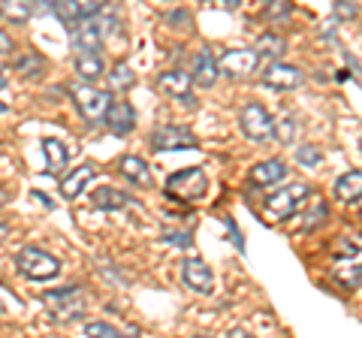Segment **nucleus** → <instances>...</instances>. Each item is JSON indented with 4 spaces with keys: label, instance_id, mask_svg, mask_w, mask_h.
I'll return each mask as SVG.
<instances>
[{
    "label": "nucleus",
    "instance_id": "obj_21",
    "mask_svg": "<svg viewBox=\"0 0 362 338\" xmlns=\"http://www.w3.org/2000/svg\"><path fill=\"white\" fill-rule=\"evenodd\" d=\"M90 202H94L97 209L115 211V209L130 206L133 197H130V194H124V190H115V187H100V190H94V194H90Z\"/></svg>",
    "mask_w": 362,
    "mask_h": 338
},
{
    "label": "nucleus",
    "instance_id": "obj_6",
    "mask_svg": "<svg viewBox=\"0 0 362 338\" xmlns=\"http://www.w3.org/2000/svg\"><path fill=\"white\" fill-rule=\"evenodd\" d=\"M239 124H242L245 136L254 139V142H263V139H269L272 133H275V121L269 118L266 106H259V103H245L242 115H239Z\"/></svg>",
    "mask_w": 362,
    "mask_h": 338
},
{
    "label": "nucleus",
    "instance_id": "obj_24",
    "mask_svg": "<svg viewBox=\"0 0 362 338\" xmlns=\"http://www.w3.org/2000/svg\"><path fill=\"white\" fill-rule=\"evenodd\" d=\"M314 206L311 209H302V221H305V230H314V227H320V223L329 218V209H326V202L323 199H317V197H308Z\"/></svg>",
    "mask_w": 362,
    "mask_h": 338
},
{
    "label": "nucleus",
    "instance_id": "obj_15",
    "mask_svg": "<svg viewBox=\"0 0 362 338\" xmlns=\"http://www.w3.org/2000/svg\"><path fill=\"white\" fill-rule=\"evenodd\" d=\"M94 175H97V173H94V166H90V163L73 169L70 175H64V178H61V197H64V199H76Z\"/></svg>",
    "mask_w": 362,
    "mask_h": 338
},
{
    "label": "nucleus",
    "instance_id": "obj_19",
    "mask_svg": "<svg viewBox=\"0 0 362 338\" xmlns=\"http://www.w3.org/2000/svg\"><path fill=\"white\" fill-rule=\"evenodd\" d=\"M121 173L130 178V182L136 185V187H151V169H148V163L142 161V157H133V154H127V157H121Z\"/></svg>",
    "mask_w": 362,
    "mask_h": 338
},
{
    "label": "nucleus",
    "instance_id": "obj_2",
    "mask_svg": "<svg viewBox=\"0 0 362 338\" xmlns=\"http://www.w3.org/2000/svg\"><path fill=\"white\" fill-rule=\"evenodd\" d=\"M16 266H18V272L30 281H49L61 272V260L45 254L42 247H21Z\"/></svg>",
    "mask_w": 362,
    "mask_h": 338
},
{
    "label": "nucleus",
    "instance_id": "obj_22",
    "mask_svg": "<svg viewBox=\"0 0 362 338\" xmlns=\"http://www.w3.org/2000/svg\"><path fill=\"white\" fill-rule=\"evenodd\" d=\"M335 197L344 199V202H356L362 197V173L350 169V173H344L341 178H338L335 182Z\"/></svg>",
    "mask_w": 362,
    "mask_h": 338
},
{
    "label": "nucleus",
    "instance_id": "obj_13",
    "mask_svg": "<svg viewBox=\"0 0 362 338\" xmlns=\"http://www.w3.org/2000/svg\"><path fill=\"white\" fill-rule=\"evenodd\" d=\"M181 278H185L187 287H194L197 293H209L214 287V278H211V269L206 266V260H185L181 263Z\"/></svg>",
    "mask_w": 362,
    "mask_h": 338
},
{
    "label": "nucleus",
    "instance_id": "obj_36",
    "mask_svg": "<svg viewBox=\"0 0 362 338\" xmlns=\"http://www.w3.org/2000/svg\"><path fill=\"white\" fill-rule=\"evenodd\" d=\"M230 338H257V335H251V332H245V330H233V332H230Z\"/></svg>",
    "mask_w": 362,
    "mask_h": 338
},
{
    "label": "nucleus",
    "instance_id": "obj_20",
    "mask_svg": "<svg viewBox=\"0 0 362 338\" xmlns=\"http://www.w3.org/2000/svg\"><path fill=\"white\" fill-rule=\"evenodd\" d=\"M190 78H197V82H199L202 88H211V85H214V78H218V61L211 58V52H209V49L197 52L194 76H190Z\"/></svg>",
    "mask_w": 362,
    "mask_h": 338
},
{
    "label": "nucleus",
    "instance_id": "obj_18",
    "mask_svg": "<svg viewBox=\"0 0 362 338\" xmlns=\"http://www.w3.org/2000/svg\"><path fill=\"white\" fill-rule=\"evenodd\" d=\"M42 154H45V173H64L66 161H70V151L61 139H42Z\"/></svg>",
    "mask_w": 362,
    "mask_h": 338
},
{
    "label": "nucleus",
    "instance_id": "obj_1",
    "mask_svg": "<svg viewBox=\"0 0 362 338\" xmlns=\"http://www.w3.org/2000/svg\"><path fill=\"white\" fill-rule=\"evenodd\" d=\"M332 275L344 287H356L362 281V242L354 239H335L332 247Z\"/></svg>",
    "mask_w": 362,
    "mask_h": 338
},
{
    "label": "nucleus",
    "instance_id": "obj_4",
    "mask_svg": "<svg viewBox=\"0 0 362 338\" xmlns=\"http://www.w3.org/2000/svg\"><path fill=\"white\" fill-rule=\"evenodd\" d=\"M166 190L175 199H187V202L202 199L206 197V190H209V175H206V169H199V166L181 169V173H175L166 182Z\"/></svg>",
    "mask_w": 362,
    "mask_h": 338
},
{
    "label": "nucleus",
    "instance_id": "obj_3",
    "mask_svg": "<svg viewBox=\"0 0 362 338\" xmlns=\"http://www.w3.org/2000/svg\"><path fill=\"white\" fill-rule=\"evenodd\" d=\"M305 202H308V187L305 185H287V187H281L278 194L266 197V211L275 221H287V218L296 215V211L305 209Z\"/></svg>",
    "mask_w": 362,
    "mask_h": 338
},
{
    "label": "nucleus",
    "instance_id": "obj_31",
    "mask_svg": "<svg viewBox=\"0 0 362 338\" xmlns=\"http://www.w3.org/2000/svg\"><path fill=\"white\" fill-rule=\"evenodd\" d=\"M290 13H293V6L290 4H284V0H281V4H278V0H272V4H266V18L269 21H281V18H290Z\"/></svg>",
    "mask_w": 362,
    "mask_h": 338
},
{
    "label": "nucleus",
    "instance_id": "obj_38",
    "mask_svg": "<svg viewBox=\"0 0 362 338\" xmlns=\"http://www.w3.org/2000/svg\"><path fill=\"white\" fill-rule=\"evenodd\" d=\"M221 6L223 9H235V6H239V0H221Z\"/></svg>",
    "mask_w": 362,
    "mask_h": 338
},
{
    "label": "nucleus",
    "instance_id": "obj_17",
    "mask_svg": "<svg viewBox=\"0 0 362 338\" xmlns=\"http://www.w3.org/2000/svg\"><path fill=\"white\" fill-rule=\"evenodd\" d=\"M190 85H194V78H190L187 73H178V70H169L163 76H157V88H160L163 94H173V97L190 100Z\"/></svg>",
    "mask_w": 362,
    "mask_h": 338
},
{
    "label": "nucleus",
    "instance_id": "obj_7",
    "mask_svg": "<svg viewBox=\"0 0 362 338\" xmlns=\"http://www.w3.org/2000/svg\"><path fill=\"white\" fill-rule=\"evenodd\" d=\"M70 94L76 100L78 112H82L88 121L106 118V112H109V91H100V88H90V85H76Z\"/></svg>",
    "mask_w": 362,
    "mask_h": 338
},
{
    "label": "nucleus",
    "instance_id": "obj_37",
    "mask_svg": "<svg viewBox=\"0 0 362 338\" xmlns=\"http://www.w3.org/2000/svg\"><path fill=\"white\" fill-rule=\"evenodd\" d=\"M6 235H9V223H0V245L6 242Z\"/></svg>",
    "mask_w": 362,
    "mask_h": 338
},
{
    "label": "nucleus",
    "instance_id": "obj_16",
    "mask_svg": "<svg viewBox=\"0 0 362 338\" xmlns=\"http://www.w3.org/2000/svg\"><path fill=\"white\" fill-rule=\"evenodd\" d=\"M287 175V163L284 161H263L251 169V182L257 187H269V185H278L281 178Z\"/></svg>",
    "mask_w": 362,
    "mask_h": 338
},
{
    "label": "nucleus",
    "instance_id": "obj_25",
    "mask_svg": "<svg viewBox=\"0 0 362 338\" xmlns=\"http://www.w3.org/2000/svg\"><path fill=\"white\" fill-rule=\"evenodd\" d=\"M76 73L82 78H100L103 76V61H100V54H78L76 58Z\"/></svg>",
    "mask_w": 362,
    "mask_h": 338
},
{
    "label": "nucleus",
    "instance_id": "obj_27",
    "mask_svg": "<svg viewBox=\"0 0 362 338\" xmlns=\"http://www.w3.org/2000/svg\"><path fill=\"white\" fill-rule=\"evenodd\" d=\"M133 66L130 64H115V66H112V70H109V85L112 88H115V91H127V88L133 85Z\"/></svg>",
    "mask_w": 362,
    "mask_h": 338
},
{
    "label": "nucleus",
    "instance_id": "obj_30",
    "mask_svg": "<svg viewBox=\"0 0 362 338\" xmlns=\"http://www.w3.org/2000/svg\"><path fill=\"white\" fill-rule=\"evenodd\" d=\"M296 161L302 163V166H317L323 161V151L317 148V145H302V148L296 151Z\"/></svg>",
    "mask_w": 362,
    "mask_h": 338
},
{
    "label": "nucleus",
    "instance_id": "obj_5",
    "mask_svg": "<svg viewBox=\"0 0 362 338\" xmlns=\"http://www.w3.org/2000/svg\"><path fill=\"white\" fill-rule=\"evenodd\" d=\"M82 287H66V290H49L42 296L45 308L52 311V317L58 320H73L78 314H85V296Z\"/></svg>",
    "mask_w": 362,
    "mask_h": 338
},
{
    "label": "nucleus",
    "instance_id": "obj_12",
    "mask_svg": "<svg viewBox=\"0 0 362 338\" xmlns=\"http://www.w3.org/2000/svg\"><path fill=\"white\" fill-rule=\"evenodd\" d=\"M106 127L115 133V136H127V133L136 127V112L130 103H124V100H115V103H109V112H106Z\"/></svg>",
    "mask_w": 362,
    "mask_h": 338
},
{
    "label": "nucleus",
    "instance_id": "obj_33",
    "mask_svg": "<svg viewBox=\"0 0 362 338\" xmlns=\"http://www.w3.org/2000/svg\"><path fill=\"white\" fill-rule=\"evenodd\" d=\"M163 239H166V242H175L178 247H190V235H187V233H169V230H166Z\"/></svg>",
    "mask_w": 362,
    "mask_h": 338
},
{
    "label": "nucleus",
    "instance_id": "obj_29",
    "mask_svg": "<svg viewBox=\"0 0 362 338\" xmlns=\"http://www.w3.org/2000/svg\"><path fill=\"white\" fill-rule=\"evenodd\" d=\"M30 13H33L30 4H6V6H0V16H6L9 21H25Z\"/></svg>",
    "mask_w": 362,
    "mask_h": 338
},
{
    "label": "nucleus",
    "instance_id": "obj_35",
    "mask_svg": "<svg viewBox=\"0 0 362 338\" xmlns=\"http://www.w3.org/2000/svg\"><path fill=\"white\" fill-rule=\"evenodd\" d=\"M6 52H13V37L6 30H0V54H6Z\"/></svg>",
    "mask_w": 362,
    "mask_h": 338
},
{
    "label": "nucleus",
    "instance_id": "obj_14",
    "mask_svg": "<svg viewBox=\"0 0 362 338\" xmlns=\"http://www.w3.org/2000/svg\"><path fill=\"white\" fill-rule=\"evenodd\" d=\"M263 82L269 88H278V91H290V88L302 85V70H296V66H290V64H272L263 76Z\"/></svg>",
    "mask_w": 362,
    "mask_h": 338
},
{
    "label": "nucleus",
    "instance_id": "obj_26",
    "mask_svg": "<svg viewBox=\"0 0 362 338\" xmlns=\"http://www.w3.org/2000/svg\"><path fill=\"white\" fill-rule=\"evenodd\" d=\"M16 70L25 76V78H37V76L45 70V61L40 58L37 52H25V54H21V58L16 61Z\"/></svg>",
    "mask_w": 362,
    "mask_h": 338
},
{
    "label": "nucleus",
    "instance_id": "obj_32",
    "mask_svg": "<svg viewBox=\"0 0 362 338\" xmlns=\"http://www.w3.org/2000/svg\"><path fill=\"white\" fill-rule=\"evenodd\" d=\"M293 130H296V124H293L290 118H284V121L278 124V139L281 142H290L293 139Z\"/></svg>",
    "mask_w": 362,
    "mask_h": 338
},
{
    "label": "nucleus",
    "instance_id": "obj_23",
    "mask_svg": "<svg viewBox=\"0 0 362 338\" xmlns=\"http://www.w3.org/2000/svg\"><path fill=\"white\" fill-rule=\"evenodd\" d=\"M287 49V42L278 37V33H263V37L257 40V58H278L281 52Z\"/></svg>",
    "mask_w": 362,
    "mask_h": 338
},
{
    "label": "nucleus",
    "instance_id": "obj_9",
    "mask_svg": "<svg viewBox=\"0 0 362 338\" xmlns=\"http://www.w3.org/2000/svg\"><path fill=\"white\" fill-rule=\"evenodd\" d=\"M154 151H181V148H197V136L187 127H175V124H166V127L154 130L151 136Z\"/></svg>",
    "mask_w": 362,
    "mask_h": 338
},
{
    "label": "nucleus",
    "instance_id": "obj_39",
    "mask_svg": "<svg viewBox=\"0 0 362 338\" xmlns=\"http://www.w3.org/2000/svg\"><path fill=\"white\" fill-rule=\"evenodd\" d=\"M9 85V78H6V70H4V66H0V88H6Z\"/></svg>",
    "mask_w": 362,
    "mask_h": 338
},
{
    "label": "nucleus",
    "instance_id": "obj_40",
    "mask_svg": "<svg viewBox=\"0 0 362 338\" xmlns=\"http://www.w3.org/2000/svg\"><path fill=\"white\" fill-rule=\"evenodd\" d=\"M4 202H6V190L0 187V206H4Z\"/></svg>",
    "mask_w": 362,
    "mask_h": 338
},
{
    "label": "nucleus",
    "instance_id": "obj_8",
    "mask_svg": "<svg viewBox=\"0 0 362 338\" xmlns=\"http://www.w3.org/2000/svg\"><path fill=\"white\" fill-rule=\"evenodd\" d=\"M259 66L257 52H247V49H233V52H223L221 61H218V70L230 78H245L251 76Z\"/></svg>",
    "mask_w": 362,
    "mask_h": 338
},
{
    "label": "nucleus",
    "instance_id": "obj_42",
    "mask_svg": "<svg viewBox=\"0 0 362 338\" xmlns=\"http://www.w3.org/2000/svg\"><path fill=\"white\" fill-rule=\"evenodd\" d=\"M359 145H362V142H359Z\"/></svg>",
    "mask_w": 362,
    "mask_h": 338
},
{
    "label": "nucleus",
    "instance_id": "obj_34",
    "mask_svg": "<svg viewBox=\"0 0 362 338\" xmlns=\"http://www.w3.org/2000/svg\"><path fill=\"white\" fill-rule=\"evenodd\" d=\"M335 16L338 18H354L356 16V6L354 4H335Z\"/></svg>",
    "mask_w": 362,
    "mask_h": 338
},
{
    "label": "nucleus",
    "instance_id": "obj_28",
    "mask_svg": "<svg viewBox=\"0 0 362 338\" xmlns=\"http://www.w3.org/2000/svg\"><path fill=\"white\" fill-rule=\"evenodd\" d=\"M85 335L88 338H136V332H121L109 323H88L85 326Z\"/></svg>",
    "mask_w": 362,
    "mask_h": 338
},
{
    "label": "nucleus",
    "instance_id": "obj_10",
    "mask_svg": "<svg viewBox=\"0 0 362 338\" xmlns=\"http://www.w3.org/2000/svg\"><path fill=\"white\" fill-rule=\"evenodd\" d=\"M52 13L58 16L61 21H88V18H97L103 13V4L100 0H66V4H52Z\"/></svg>",
    "mask_w": 362,
    "mask_h": 338
},
{
    "label": "nucleus",
    "instance_id": "obj_11",
    "mask_svg": "<svg viewBox=\"0 0 362 338\" xmlns=\"http://www.w3.org/2000/svg\"><path fill=\"white\" fill-rule=\"evenodd\" d=\"M103 30H100L97 25V18H88L82 21L76 30H73V49L78 54H97L100 49H103Z\"/></svg>",
    "mask_w": 362,
    "mask_h": 338
},
{
    "label": "nucleus",
    "instance_id": "obj_41",
    "mask_svg": "<svg viewBox=\"0 0 362 338\" xmlns=\"http://www.w3.org/2000/svg\"><path fill=\"white\" fill-rule=\"evenodd\" d=\"M194 338H211V335H194Z\"/></svg>",
    "mask_w": 362,
    "mask_h": 338
}]
</instances>
